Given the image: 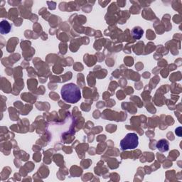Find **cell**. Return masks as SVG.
Wrapping results in <instances>:
<instances>
[{
  "label": "cell",
  "mask_w": 182,
  "mask_h": 182,
  "mask_svg": "<svg viewBox=\"0 0 182 182\" xmlns=\"http://www.w3.org/2000/svg\"><path fill=\"white\" fill-rule=\"evenodd\" d=\"M139 144V138L136 133H128L120 142V148L122 150L134 149L137 147Z\"/></svg>",
  "instance_id": "7a4b0ae2"
},
{
  "label": "cell",
  "mask_w": 182,
  "mask_h": 182,
  "mask_svg": "<svg viewBox=\"0 0 182 182\" xmlns=\"http://www.w3.org/2000/svg\"><path fill=\"white\" fill-rule=\"evenodd\" d=\"M169 144L167 140H161L158 142L157 144V147L159 151L161 152H167L169 150Z\"/></svg>",
  "instance_id": "3957f363"
},
{
  "label": "cell",
  "mask_w": 182,
  "mask_h": 182,
  "mask_svg": "<svg viewBox=\"0 0 182 182\" xmlns=\"http://www.w3.org/2000/svg\"><path fill=\"white\" fill-rule=\"evenodd\" d=\"M61 93L63 100L68 103H76L81 98L79 87L72 83L64 85L61 88Z\"/></svg>",
  "instance_id": "6da1fadb"
},
{
  "label": "cell",
  "mask_w": 182,
  "mask_h": 182,
  "mask_svg": "<svg viewBox=\"0 0 182 182\" xmlns=\"http://www.w3.org/2000/svg\"><path fill=\"white\" fill-rule=\"evenodd\" d=\"M132 32V36H134V38L136 39H140L142 36V34H143V31L142 30L141 28H140V27L134 28Z\"/></svg>",
  "instance_id": "5b68a950"
},
{
  "label": "cell",
  "mask_w": 182,
  "mask_h": 182,
  "mask_svg": "<svg viewBox=\"0 0 182 182\" xmlns=\"http://www.w3.org/2000/svg\"><path fill=\"white\" fill-rule=\"evenodd\" d=\"M0 26H1V34H8L10 31L11 29V26L8 21H2L1 24H0Z\"/></svg>",
  "instance_id": "277c9868"
}]
</instances>
